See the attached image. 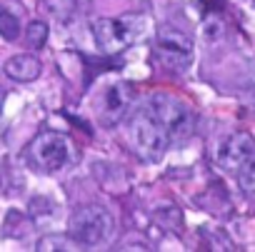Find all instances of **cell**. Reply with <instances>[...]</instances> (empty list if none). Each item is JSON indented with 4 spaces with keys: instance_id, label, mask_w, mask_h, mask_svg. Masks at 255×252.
I'll return each instance as SVG.
<instances>
[{
    "instance_id": "7",
    "label": "cell",
    "mask_w": 255,
    "mask_h": 252,
    "mask_svg": "<svg viewBox=\"0 0 255 252\" xmlns=\"http://www.w3.org/2000/svg\"><path fill=\"white\" fill-rule=\"evenodd\" d=\"M255 153V140L248 133H233L223 138L215 148V163L223 170H238Z\"/></svg>"
},
{
    "instance_id": "10",
    "label": "cell",
    "mask_w": 255,
    "mask_h": 252,
    "mask_svg": "<svg viewBox=\"0 0 255 252\" xmlns=\"http://www.w3.org/2000/svg\"><path fill=\"white\" fill-rule=\"evenodd\" d=\"M45 43H48V25L43 20L28 23V28H25V45L30 50H40Z\"/></svg>"
},
{
    "instance_id": "6",
    "label": "cell",
    "mask_w": 255,
    "mask_h": 252,
    "mask_svg": "<svg viewBox=\"0 0 255 252\" xmlns=\"http://www.w3.org/2000/svg\"><path fill=\"white\" fill-rule=\"evenodd\" d=\"M130 107H133V87H130V83L115 80L98 97V120L105 125V128H113L115 122H120L128 115Z\"/></svg>"
},
{
    "instance_id": "4",
    "label": "cell",
    "mask_w": 255,
    "mask_h": 252,
    "mask_svg": "<svg viewBox=\"0 0 255 252\" xmlns=\"http://www.w3.org/2000/svg\"><path fill=\"white\" fill-rule=\"evenodd\" d=\"M95 45L105 55H115L125 50L128 45H133L143 33H145V15L138 13H128L118 18H98L90 25Z\"/></svg>"
},
{
    "instance_id": "11",
    "label": "cell",
    "mask_w": 255,
    "mask_h": 252,
    "mask_svg": "<svg viewBox=\"0 0 255 252\" xmlns=\"http://www.w3.org/2000/svg\"><path fill=\"white\" fill-rule=\"evenodd\" d=\"M238 185L243 192L255 195V153L238 168Z\"/></svg>"
},
{
    "instance_id": "8",
    "label": "cell",
    "mask_w": 255,
    "mask_h": 252,
    "mask_svg": "<svg viewBox=\"0 0 255 252\" xmlns=\"http://www.w3.org/2000/svg\"><path fill=\"white\" fill-rule=\"evenodd\" d=\"M3 70H5L8 78H13V80H18V83H33V80L40 78L43 65H40V60H38L35 55L23 53V55H13V58L5 63Z\"/></svg>"
},
{
    "instance_id": "9",
    "label": "cell",
    "mask_w": 255,
    "mask_h": 252,
    "mask_svg": "<svg viewBox=\"0 0 255 252\" xmlns=\"http://www.w3.org/2000/svg\"><path fill=\"white\" fill-rule=\"evenodd\" d=\"M0 35L8 43L20 38V15L10 5H0Z\"/></svg>"
},
{
    "instance_id": "3",
    "label": "cell",
    "mask_w": 255,
    "mask_h": 252,
    "mask_svg": "<svg viewBox=\"0 0 255 252\" xmlns=\"http://www.w3.org/2000/svg\"><path fill=\"white\" fill-rule=\"evenodd\" d=\"M68 235L78 247H105L115 237V220L103 205H83L70 215Z\"/></svg>"
},
{
    "instance_id": "14",
    "label": "cell",
    "mask_w": 255,
    "mask_h": 252,
    "mask_svg": "<svg viewBox=\"0 0 255 252\" xmlns=\"http://www.w3.org/2000/svg\"><path fill=\"white\" fill-rule=\"evenodd\" d=\"M200 5H203L205 13H215V10L223 8V0H200Z\"/></svg>"
},
{
    "instance_id": "5",
    "label": "cell",
    "mask_w": 255,
    "mask_h": 252,
    "mask_svg": "<svg viewBox=\"0 0 255 252\" xmlns=\"http://www.w3.org/2000/svg\"><path fill=\"white\" fill-rule=\"evenodd\" d=\"M153 55L165 70L180 73L193 63V38L175 25H160L153 40Z\"/></svg>"
},
{
    "instance_id": "12",
    "label": "cell",
    "mask_w": 255,
    "mask_h": 252,
    "mask_svg": "<svg viewBox=\"0 0 255 252\" xmlns=\"http://www.w3.org/2000/svg\"><path fill=\"white\" fill-rule=\"evenodd\" d=\"M75 8V0H45V10L55 15L58 20H65Z\"/></svg>"
},
{
    "instance_id": "13",
    "label": "cell",
    "mask_w": 255,
    "mask_h": 252,
    "mask_svg": "<svg viewBox=\"0 0 255 252\" xmlns=\"http://www.w3.org/2000/svg\"><path fill=\"white\" fill-rule=\"evenodd\" d=\"M78 245L70 240V242H65L63 237H58V235H50V237H45V240H40L38 242V250H75Z\"/></svg>"
},
{
    "instance_id": "2",
    "label": "cell",
    "mask_w": 255,
    "mask_h": 252,
    "mask_svg": "<svg viewBox=\"0 0 255 252\" xmlns=\"http://www.w3.org/2000/svg\"><path fill=\"white\" fill-rule=\"evenodd\" d=\"M25 160L33 170L45 172V175H55L78 160V150L68 135L55 133V130H45L30 140V145L25 148Z\"/></svg>"
},
{
    "instance_id": "15",
    "label": "cell",
    "mask_w": 255,
    "mask_h": 252,
    "mask_svg": "<svg viewBox=\"0 0 255 252\" xmlns=\"http://www.w3.org/2000/svg\"><path fill=\"white\" fill-rule=\"evenodd\" d=\"M0 107H3V90H0Z\"/></svg>"
},
{
    "instance_id": "1",
    "label": "cell",
    "mask_w": 255,
    "mask_h": 252,
    "mask_svg": "<svg viewBox=\"0 0 255 252\" xmlns=\"http://www.w3.org/2000/svg\"><path fill=\"white\" fill-rule=\"evenodd\" d=\"M125 117L128 140L148 163H158L173 145L188 143L195 128L193 110L168 92H153L143 97L128 110Z\"/></svg>"
}]
</instances>
